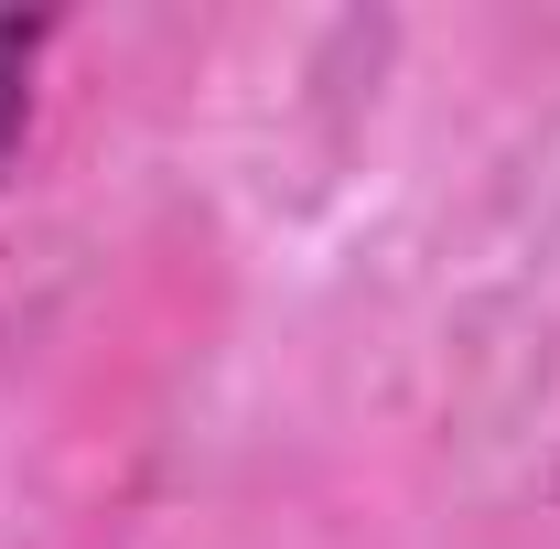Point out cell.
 <instances>
[{
  "label": "cell",
  "mask_w": 560,
  "mask_h": 549,
  "mask_svg": "<svg viewBox=\"0 0 560 549\" xmlns=\"http://www.w3.org/2000/svg\"><path fill=\"white\" fill-rule=\"evenodd\" d=\"M44 44H55V11H0V184L33 140V86H44Z\"/></svg>",
  "instance_id": "6da1fadb"
}]
</instances>
